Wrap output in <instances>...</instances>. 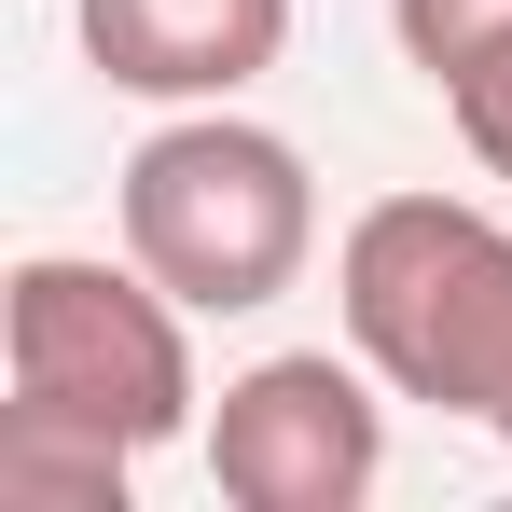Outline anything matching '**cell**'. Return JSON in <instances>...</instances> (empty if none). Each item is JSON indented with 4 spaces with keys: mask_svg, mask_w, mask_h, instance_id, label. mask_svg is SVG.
Segmentation results:
<instances>
[{
    "mask_svg": "<svg viewBox=\"0 0 512 512\" xmlns=\"http://www.w3.org/2000/svg\"><path fill=\"white\" fill-rule=\"evenodd\" d=\"M499 443H512V416H499Z\"/></svg>",
    "mask_w": 512,
    "mask_h": 512,
    "instance_id": "9",
    "label": "cell"
},
{
    "mask_svg": "<svg viewBox=\"0 0 512 512\" xmlns=\"http://www.w3.org/2000/svg\"><path fill=\"white\" fill-rule=\"evenodd\" d=\"M84 70L153 111H222L291 56V0H70Z\"/></svg>",
    "mask_w": 512,
    "mask_h": 512,
    "instance_id": "5",
    "label": "cell"
},
{
    "mask_svg": "<svg viewBox=\"0 0 512 512\" xmlns=\"http://www.w3.org/2000/svg\"><path fill=\"white\" fill-rule=\"evenodd\" d=\"M388 28H402V56H416L429 84H457L471 56L512 42V0H388Z\"/></svg>",
    "mask_w": 512,
    "mask_h": 512,
    "instance_id": "7",
    "label": "cell"
},
{
    "mask_svg": "<svg viewBox=\"0 0 512 512\" xmlns=\"http://www.w3.org/2000/svg\"><path fill=\"white\" fill-rule=\"evenodd\" d=\"M443 111H457L471 167H485V180H512V42H499V56H471V70L443 84Z\"/></svg>",
    "mask_w": 512,
    "mask_h": 512,
    "instance_id": "8",
    "label": "cell"
},
{
    "mask_svg": "<svg viewBox=\"0 0 512 512\" xmlns=\"http://www.w3.org/2000/svg\"><path fill=\"white\" fill-rule=\"evenodd\" d=\"M125 471H139L125 443L0 402V512H125Z\"/></svg>",
    "mask_w": 512,
    "mask_h": 512,
    "instance_id": "6",
    "label": "cell"
},
{
    "mask_svg": "<svg viewBox=\"0 0 512 512\" xmlns=\"http://www.w3.org/2000/svg\"><path fill=\"white\" fill-rule=\"evenodd\" d=\"M388 374L360 346H277L208 402V485L236 512H360L388 485Z\"/></svg>",
    "mask_w": 512,
    "mask_h": 512,
    "instance_id": "4",
    "label": "cell"
},
{
    "mask_svg": "<svg viewBox=\"0 0 512 512\" xmlns=\"http://www.w3.org/2000/svg\"><path fill=\"white\" fill-rule=\"evenodd\" d=\"M346 346L429 402V416H512V222L457 208V194H374L333 250Z\"/></svg>",
    "mask_w": 512,
    "mask_h": 512,
    "instance_id": "1",
    "label": "cell"
},
{
    "mask_svg": "<svg viewBox=\"0 0 512 512\" xmlns=\"http://www.w3.org/2000/svg\"><path fill=\"white\" fill-rule=\"evenodd\" d=\"M111 222H125V250L153 263L194 319H263L319 263V180H305V153L277 125H250L222 97V111H167L125 153Z\"/></svg>",
    "mask_w": 512,
    "mask_h": 512,
    "instance_id": "2",
    "label": "cell"
},
{
    "mask_svg": "<svg viewBox=\"0 0 512 512\" xmlns=\"http://www.w3.org/2000/svg\"><path fill=\"white\" fill-rule=\"evenodd\" d=\"M0 388L28 416H70L125 457H153L180 429H208L194 402V305L153 263H84V250H28L0 277Z\"/></svg>",
    "mask_w": 512,
    "mask_h": 512,
    "instance_id": "3",
    "label": "cell"
}]
</instances>
